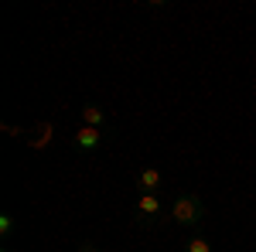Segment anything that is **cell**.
<instances>
[{"instance_id":"cell-9","label":"cell","mask_w":256,"mask_h":252,"mask_svg":"<svg viewBox=\"0 0 256 252\" xmlns=\"http://www.w3.org/2000/svg\"><path fill=\"white\" fill-rule=\"evenodd\" d=\"M76 252H102V249H99L96 242H89V239H86V242H79V249H76Z\"/></svg>"},{"instance_id":"cell-3","label":"cell","mask_w":256,"mask_h":252,"mask_svg":"<svg viewBox=\"0 0 256 252\" xmlns=\"http://www.w3.org/2000/svg\"><path fill=\"white\" fill-rule=\"evenodd\" d=\"M72 143H76V150L92 154L99 143H102V130H96V126H79V130H76V136H72Z\"/></svg>"},{"instance_id":"cell-7","label":"cell","mask_w":256,"mask_h":252,"mask_svg":"<svg viewBox=\"0 0 256 252\" xmlns=\"http://www.w3.org/2000/svg\"><path fill=\"white\" fill-rule=\"evenodd\" d=\"M10 232H14V218H10V215H7V212H4V215H0V235L7 239V235H10Z\"/></svg>"},{"instance_id":"cell-5","label":"cell","mask_w":256,"mask_h":252,"mask_svg":"<svg viewBox=\"0 0 256 252\" xmlns=\"http://www.w3.org/2000/svg\"><path fill=\"white\" fill-rule=\"evenodd\" d=\"M82 126H96V130L106 126V113L99 109L96 102H86V106H82Z\"/></svg>"},{"instance_id":"cell-1","label":"cell","mask_w":256,"mask_h":252,"mask_svg":"<svg viewBox=\"0 0 256 252\" xmlns=\"http://www.w3.org/2000/svg\"><path fill=\"white\" fill-rule=\"evenodd\" d=\"M205 218V201L198 198V194H181L174 198V205H171V222L181 225V229H192Z\"/></svg>"},{"instance_id":"cell-8","label":"cell","mask_w":256,"mask_h":252,"mask_svg":"<svg viewBox=\"0 0 256 252\" xmlns=\"http://www.w3.org/2000/svg\"><path fill=\"white\" fill-rule=\"evenodd\" d=\"M52 133H55V130H52V123H48V126H41V136L31 143V147H44V143H52Z\"/></svg>"},{"instance_id":"cell-4","label":"cell","mask_w":256,"mask_h":252,"mask_svg":"<svg viewBox=\"0 0 256 252\" xmlns=\"http://www.w3.org/2000/svg\"><path fill=\"white\" fill-rule=\"evenodd\" d=\"M160 184H164V177H160L158 167H140V174H137V188H140V194H158Z\"/></svg>"},{"instance_id":"cell-2","label":"cell","mask_w":256,"mask_h":252,"mask_svg":"<svg viewBox=\"0 0 256 252\" xmlns=\"http://www.w3.org/2000/svg\"><path fill=\"white\" fill-rule=\"evenodd\" d=\"M134 215H137L140 225H154V222H160V198L158 194H140L137 205H134Z\"/></svg>"},{"instance_id":"cell-6","label":"cell","mask_w":256,"mask_h":252,"mask_svg":"<svg viewBox=\"0 0 256 252\" xmlns=\"http://www.w3.org/2000/svg\"><path fill=\"white\" fill-rule=\"evenodd\" d=\"M184 252H212V242H208V239H192V242L184 246Z\"/></svg>"}]
</instances>
